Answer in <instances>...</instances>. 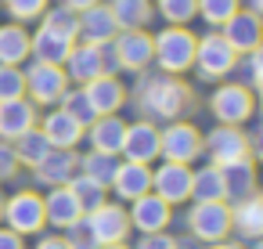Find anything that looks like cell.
<instances>
[{"instance_id": "14", "label": "cell", "mask_w": 263, "mask_h": 249, "mask_svg": "<svg viewBox=\"0 0 263 249\" xmlns=\"http://www.w3.org/2000/svg\"><path fill=\"white\" fill-rule=\"evenodd\" d=\"M62 73H65V80L69 83H90V80H98V76H108L105 73V55H101V44L94 47V44H72V51H69V58L62 62Z\"/></svg>"}, {"instance_id": "35", "label": "cell", "mask_w": 263, "mask_h": 249, "mask_svg": "<svg viewBox=\"0 0 263 249\" xmlns=\"http://www.w3.org/2000/svg\"><path fill=\"white\" fill-rule=\"evenodd\" d=\"M58 105H62L76 123H83V127H90V123L98 119V116H94V109H90V101H87V94H83V87H80V91H72V87H69V91L62 94V101H58Z\"/></svg>"}, {"instance_id": "4", "label": "cell", "mask_w": 263, "mask_h": 249, "mask_svg": "<svg viewBox=\"0 0 263 249\" xmlns=\"http://www.w3.org/2000/svg\"><path fill=\"white\" fill-rule=\"evenodd\" d=\"M209 112H213L220 123H227V127H241L245 119H252L256 98H252V91L241 87V83H220V87L213 91V98H209Z\"/></svg>"}, {"instance_id": "36", "label": "cell", "mask_w": 263, "mask_h": 249, "mask_svg": "<svg viewBox=\"0 0 263 249\" xmlns=\"http://www.w3.org/2000/svg\"><path fill=\"white\" fill-rule=\"evenodd\" d=\"M159 4V15L170 22V26H187L195 15H198V4L195 0H155Z\"/></svg>"}, {"instance_id": "33", "label": "cell", "mask_w": 263, "mask_h": 249, "mask_svg": "<svg viewBox=\"0 0 263 249\" xmlns=\"http://www.w3.org/2000/svg\"><path fill=\"white\" fill-rule=\"evenodd\" d=\"M40 26L44 29H51V33H58V37H65V40H76L80 37V15L76 11H69V8H47L44 15H40Z\"/></svg>"}, {"instance_id": "49", "label": "cell", "mask_w": 263, "mask_h": 249, "mask_svg": "<svg viewBox=\"0 0 263 249\" xmlns=\"http://www.w3.org/2000/svg\"><path fill=\"white\" fill-rule=\"evenodd\" d=\"M98 249H130L126 242H112V245H98Z\"/></svg>"}, {"instance_id": "30", "label": "cell", "mask_w": 263, "mask_h": 249, "mask_svg": "<svg viewBox=\"0 0 263 249\" xmlns=\"http://www.w3.org/2000/svg\"><path fill=\"white\" fill-rule=\"evenodd\" d=\"M191 199L195 202H223V173L220 166H202L191 170Z\"/></svg>"}, {"instance_id": "25", "label": "cell", "mask_w": 263, "mask_h": 249, "mask_svg": "<svg viewBox=\"0 0 263 249\" xmlns=\"http://www.w3.org/2000/svg\"><path fill=\"white\" fill-rule=\"evenodd\" d=\"M83 134L90 137V148H94V152L119 155V148H123V134H126V123L119 119V112H116V116H98Z\"/></svg>"}, {"instance_id": "47", "label": "cell", "mask_w": 263, "mask_h": 249, "mask_svg": "<svg viewBox=\"0 0 263 249\" xmlns=\"http://www.w3.org/2000/svg\"><path fill=\"white\" fill-rule=\"evenodd\" d=\"M238 8H241V11H252V15H259V11H263V0H238Z\"/></svg>"}, {"instance_id": "12", "label": "cell", "mask_w": 263, "mask_h": 249, "mask_svg": "<svg viewBox=\"0 0 263 249\" xmlns=\"http://www.w3.org/2000/svg\"><path fill=\"white\" fill-rule=\"evenodd\" d=\"M119 155H123L126 163H144V166H152V163L159 159V127H155L152 119L126 123Z\"/></svg>"}, {"instance_id": "44", "label": "cell", "mask_w": 263, "mask_h": 249, "mask_svg": "<svg viewBox=\"0 0 263 249\" xmlns=\"http://www.w3.org/2000/svg\"><path fill=\"white\" fill-rule=\"evenodd\" d=\"M0 249H26L22 235H15L11 227H0Z\"/></svg>"}, {"instance_id": "2", "label": "cell", "mask_w": 263, "mask_h": 249, "mask_svg": "<svg viewBox=\"0 0 263 249\" xmlns=\"http://www.w3.org/2000/svg\"><path fill=\"white\" fill-rule=\"evenodd\" d=\"M195 44L198 37L187 26H166L159 37H152V62L166 76H180L195 65Z\"/></svg>"}, {"instance_id": "38", "label": "cell", "mask_w": 263, "mask_h": 249, "mask_svg": "<svg viewBox=\"0 0 263 249\" xmlns=\"http://www.w3.org/2000/svg\"><path fill=\"white\" fill-rule=\"evenodd\" d=\"M26 98V76L18 65H0V101Z\"/></svg>"}, {"instance_id": "8", "label": "cell", "mask_w": 263, "mask_h": 249, "mask_svg": "<svg viewBox=\"0 0 263 249\" xmlns=\"http://www.w3.org/2000/svg\"><path fill=\"white\" fill-rule=\"evenodd\" d=\"M22 76H26V98H29L33 105H58L62 94L69 91V80H65L62 65L33 62Z\"/></svg>"}, {"instance_id": "11", "label": "cell", "mask_w": 263, "mask_h": 249, "mask_svg": "<svg viewBox=\"0 0 263 249\" xmlns=\"http://www.w3.org/2000/svg\"><path fill=\"white\" fill-rule=\"evenodd\" d=\"M152 195H159L166 206H180L191 199V166L187 163H162L152 170Z\"/></svg>"}, {"instance_id": "10", "label": "cell", "mask_w": 263, "mask_h": 249, "mask_svg": "<svg viewBox=\"0 0 263 249\" xmlns=\"http://www.w3.org/2000/svg\"><path fill=\"white\" fill-rule=\"evenodd\" d=\"M202 152L213 159V166H227V163H234V159H245V155L252 152V145H249V137H245L241 127L220 123V127H213V130L202 137Z\"/></svg>"}, {"instance_id": "17", "label": "cell", "mask_w": 263, "mask_h": 249, "mask_svg": "<svg viewBox=\"0 0 263 249\" xmlns=\"http://www.w3.org/2000/svg\"><path fill=\"white\" fill-rule=\"evenodd\" d=\"M130 217V227H137L141 235H152V231H166V224L173 220V209L159 199V195H141L134 199V209H126Z\"/></svg>"}, {"instance_id": "9", "label": "cell", "mask_w": 263, "mask_h": 249, "mask_svg": "<svg viewBox=\"0 0 263 249\" xmlns=\"http://www.w3.org/2000/svg\"><path fill=\"white\" fill-rule=\"evenodd\" d=\"M87 231L94 235L98 245H112V242H126L130 238V217L119 202H101L98 209L83 213Z\"/></svg>"}, {"instance_id": "24", "label": "cell", "mask_w": 263, "mask_h": 249, "mask_svg": "<svg viewBox=\"0 0 263 249\" xmlns=\"http://www.w3.org/2000/svg\"><path fill=\"white\" fill-rule=\"evenodd\" d=\"M220 173H223V202L227 206L256 191V163H252V155L220 166Z\"/></svg>"}, {"instance_id": "40", "label": "cell", "mask_w": 263, "mask_h": 249, "mask_svg": "<svg viewBox=\"0 0 263 249\" xmlns=\"http://www.w3.org/2000/svg\"><path fill=\"white\" fill-rule=\"evenodd\" d=\"M234 69H241V73H245V83H241V87H249V91L263 87V58H259V51L238 55V65H234Z\"/></svg>"}, {"instance_id": "37", "label": "cell", "mask_w": 263, "mask_h": 249, "mask_svg": "<svg viewBox=\"0 0 263 249\" xmlns=\"http://www.w3.org/2000/svg\"><path fill=\"white\" fill-rule=\"evenodd\" d=\"M195 4H198V15L205 26H223L238 11V0H195Z\"/></svg>"}, {"instance_id": "21", "label": "cell", "mask_w": 263, "mask_h": 249, "mask_svg": "<svg viewBox=\"0 0 263 249\" xmlns=\"http://www.w3.org/2000/svg\"><path fill=\"white\" fill-rule=\"evenodd\" d=\"M108 188L119 195V202H134V199L152 191V166H144V163H119Z\"/></svg>"}, {"instance_id": "7", "label": "cell", "mask_w": 263, "mask_h": 249, "mask_svg": "<svg viewBox=\"0 0 263 249\" xmlns=\"http://www.w3.org/2000/svg\"><path fill=\"white\" fill-rule=\"evenodd\" d=\"M187 227L191 238L198 242H223L231 235V206L227 202H195L187 213Z\"/></svg>"}, {"instance_id": "27", "label": "cell", "mask_w": 263, "mask_h": 249, "mask_svg": "<svg viewBox=\"0 0 263 249\" xmlns=\"http://www.w3.org/2000/svg\"><path fill=\"white\" fill-rule=\"evenodd\" d=\"M72 44H76V40H65V37H58V33H51V29H44V26H40V29L29 37V55H33V62L62 65V62L69 58Z\"/></svg>"}, {"instance_id": "1", "label": "cell", "mask_w": 263, "mask_h": 249, "mask_svg": "<svg viewBox=\"0 0 263 249\" xmlns=\"http://www.w3.org/2000/svg\"><path fill=\"white\" fill-rule=\"evenodd\" d=\"M191 87L180 83L177 76H152V80H141L137 87V109L148 116V119H166L173 123L180 112L191 109Z\"/></svg>"}, {"instance_id": "19", "label": "cell", "mask_w": 263, "mask_h": 249, "mask_svg": "<svg viewBox=\"0 0 263 249\" xmlns=\"http://www.w3.org/2000/svg\"><path fill=\"white\" fill-rule=\"evenodd\" d=\"M83 94H87L94 116H116L126 105V87L116 76H98V80L83 83Z\"/></svg>"}, {"instance_id": "13", "label": "cell", "mask_w": 263, "mask_h": 249, "mask_svg": "<svg viewBox=\"0 0 263 249\" xmlns=\"http://www.w3.org/2000/svg\"><path fill=\"white\" fill-rule=\"evenodd\" d=\"M112 51H116L119 69L144 73L152 65V33H144V29H123V33H116Z\"/></svg>"}, {"instance_id": "48", "label": "cell", "mask_w": 263, "mask_h": 249, "mask_svg": "<svg viewBox=\"0 0 263 249\" xmlns=\"http://www.w3.org/2000/svg\"><path fill=\"white\" fill-rule=\"evenodd\" d=\"M202 249H241V245H231V242H209V245H202Z\"/></svg>"}, {"instance_id": "41", "label": "cell", "mask_w": 263, "mask_h": 249, "mask_svg": "<svg viewBox=\"0 0 263 249\" xmlns=\"http://www.w3.org/2000/svg\"><path fill=\"white\" fill-rule=\"evenodd\" d=\"M65 235H69L65 242H69L72 249H98V242H94V235L87 231V224H83V220H76L72 227H65Z\"/></svg>"}, {"instance_id": "28", "label": "cell", "mask_w": 263, "mask_h": 249, "mask_svg": "<svg viewBox=\"0 0 263 249\" xmlns=\"http://www.w3.org/2000/svg\"><path fill=\"white\" fill-rule=\"evenodd\" d=\"M29 58V33L22 22L0 26V65H22Z\"/></svg>"}, {"instance_id": "23", "label": "cell", "mask_w": 263, "mask_h": 249, "mask_svg": "<svg viewBox=\"0 0 263 249\" xmlns=\"http://www.w3.org/2000/svg\"><path fill=\"white\" fill-rule=\"evenodd\" d=\"M44 217H47V224H54L58 231H65V227H72L76 220H83V206L76 202V195H72L69 184H58V188H51L47 199H44Z\"/></svg>"}, {"instance_id": "16", "label": "cell", "mask_w": 263, "mask_h": 249, "mask_svg": "<svg viewBox=\"0 0 263 249\" xmlns=\"http://www.w3.org/2000/svg\"><path fill=\"white\" fill-rule=\"evenodd\" d=\"M80 173V155L72 148H51L36 166H33V177L47 188H58V184H69L72 177Z\"/></svg>"}, {"instance_id": "32", "label": "cell", "mask_w": 263, "mask_h": 249, "mask_svg": "<svg viewBox=\"0 0 263 249\" xmlns=\"http://www.w3.org/2000/svg\"><path fill=\"white\" fill-rule=\"evenodd\" d=\"M116 166H119V155H108V152H87V155H80V173L90 177V181H98L101 188L112 184Z\"/></svg>"}, {"instance_id": "6", "label": "cell", "mask_w": 263, "mask_h": 249, "mask_svg": "<svg viewBox=\"0 0 263 249\" xmlns=\"http://www.w3.org/2000/svg\"><path fill=\"white\" fill-rule=\"evenodd\" d=\"M159 155L166 163H195L202 155V130L195 123L173 119L166 130H159Z\"/></svg>"}, {"instance_id": "18", "label": "cell", "mask_w": 263, "mask_h": 249, "mask_svg": "<svg viewBox=\"0 0 263 249\" xmlns=\"http://www.w3.org/2000/svg\"><path fill=\"white\" fill-rule=\"evenodd\" d=\"M116 33H119V26H116V19H112V8L108 4H94V8H87V11H80V44H112L116 40Z\"/></svg>"}, {"instance_id": "3", "label": "cell", "mask_w": 263, "mask_h": 249, "mask_svg": "<svg viewBox=\"0 0 263 249\" xmlns=\"http://www.w3.org/2000/svg\"><path fill=\"white\" fill-rule=\"evenodd\" d=\"M234 65H238V55H234V47L220 33L198 37V44H195V65L191 69H198L202 80H223L227 73H234Z\"/></svg>"}, {"instance_id": "46", "label": "cell", "mask_w": 263, "mask_h": 249, "mask_svg": "<svg viewBox=\"0 0 263 249\" xmlns=\"http://www.w3.org/2000/svg\"><path fill=\"white\" fill-rule=\"evenodd\" d=\"M58 4L80 15V11H87V8H94V4H101V0H58Z\"/></svg>"}, {"instance_id": "45", "label": "cell", "mask_w": 263, "mask_h": 249, "mask_svg": "<svg viewBox=\"0 0 263 249\" xmlns=\"http://www.w3.org/2000/svg\"><path fill=\"white\" fill-rule=\"evenodd\" d=\"M36 249H72V245H69L62 235H47V238H40V242H36Z\"/></svg>"}, {"instance_id": "5", "label": "cell", "mask_w": 263, "mask_h": 249, "mask_svg": "<svg viewBox=\"0 0 263 249\" xmlns=\"http://www.w3.org/2000/svg\"><path fill=\"white\" fill-rule=\"evenodd\" d=\"M0 220H4L15 235H36L44 231L47 217H44V199L36 191H15L8 202H4V213H0Z\"/></svg>"}, {"instance_id": "29", "label": "cell", "mask_w": 263, "mask_h": 249, "mask_svg": "<svg viewBox=\"0 0 263 249\" xmlns=\"http://www.w3.org/2000/svg\"><path fill=\"white\" fill-rule=\"evenodd\" d=\"M112 19H116V26H119V33L123 29H144L148 22H152V0H112Z\"/></svg>"}, {"instance_id": "22", "label": "cell", "mask_w": 263, "mask_h": 249, "mask_svg": "<svg viewBox=\"0 0 263 249\" xmlns=\"http://www.w3.org/2000/svg\"><path fill=\"white\" fill-rule=\"evenodd\" d=\"M36 127V105L29 98L0 101V141H15Z\"/></svg>"}, {"instance_id": "34", "label": "cell", "mask_w": 263, "mask_h": 249, "mask_svg": "<svg viewBox=\"0 0 263 249\" xmlns=\"http://www.w3.org/2000/svg\"><path fill=\"white\" fill-rule=\"evenodd\" d=\"M69 188H72L76 202L83 206V213H90V209H98L101 202H108V199H105V191H108V188H101L98 181H90V177H83V173H76V177L69 181Z\"/></svg>"}, {"instance_id": "20", "label": "cell", "mask_w": 263, "mask_h": 249, "mask_svg": "<svg viewBox=\"0 0 263 249\" xmlns=\"http://www.w3.org/2000/svg\"><path fill=\"white\" fill-rule=\"evenodd\" d=\"M83 123H76L62 105L58 109H51L47 116H44V123H40V134L47 137V145L51 148H76L80 141H83Z\"/></svg>"}, {"instance_id": "39", "label": "cell", "mask_w": 263, "mask_h": 249, "mask_svg": "<svg viewBox=\"0 0 263 249\" xmlns=\"http://www.w3.org/2000/svg\"><path fill=\"white\" fill-rule=\"evenodd\" d=\"M51 0H4V11L15 19V22H33L47 11Z\"/></svg>"}, {"instance_id": "42", "label": "cell", "mask_w": 263, "mask_h": 249, "mask_svg": "<svg viewBox=\"0 0 263 249\" xmlns=\"http://www.w3.org/2000/svg\"><path fill=\"white\" fill-rule=\"evenodd\" d=\"M15 173H18L15 148H11V141H0V181H11Z\"/></svg>"}, {"instance_id": "31", "label": "cell", "mask_w": 263, "mask_h": 249, "mask_svg": "<svg viewBox=\"0 0 263 249\" xmlns=\"http://www.w3.org/2000/svg\"><path fill=\"white\" fill-rule=\"evenodd\" d=\"M11 148H15L18 166H36V163L51 152V145H47V137L40 134V127H33V130H29V134H22V137H15V141H11Z\"/></svg>"}, {"instance_id": "43", "label": "cell", "mask_w": 263, "mask_h": 249, "mask_svg": "<svg viewBox=\"0 0 263 249\" xmlns=\"http://www.w3.org/2000/svg\"><path fill=\"white\" fill-rule=\"evenodd\" d=\"M173 245H177L173 235H166V231H152V235L137 238V245H130V249H173Z\"/></svg>"}, {"instance_id": "26", "label": "cell", "mask_w": 263, "mask_h": 249, "mask_svg": "<svg viewBox=\"0 0 263 249\" xmlns=\"http://www.w3.org/2000/svg\"><path fill=\"white\" fill-rule=\"evenodd\" d=\"M231 227L241 238H259L263 235V199L252 191L238 202H231Z\"/></svg>"}, {"instance_id": "15", "label": "cell", "mask_w": 263, "mask_h": 249, "mask_svg": "<svg viewBox=\"0 0 263 249\" xmlns=\"http://www.w3.org/2000/svg\"><path fill=\"white\" fill-rule=\"evenodd\" d=\"M220 37L234 47V55H249V51H259V40H263V26H259V15L252 11H234L223 26H220Z\"/></svg>"}, {"instance_id": "50", "label": "cell", "mask_w": 263, "mask_h": 249, "mask_svg": "<svg viewBox=\"0 0 263 249\" xmlns=\"http://www.w3.org/2000/svg\"><path fill=\"white\" fill-rule=\"evenodd\" d=\"M0 213H4V199H0Z\"/></svg>"}]
</instances>
